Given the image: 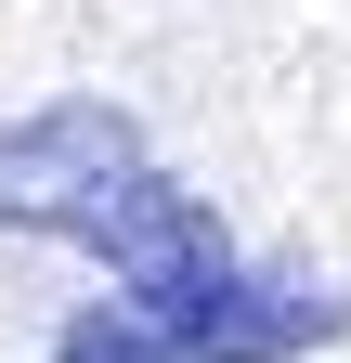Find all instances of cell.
Here are the masks:
<instances>
[{
  "instance_id": "6da1fadb",
  "label": "cell",
  "mask_w": 351,
  "mask_h": 363,
  "mask_svg": "<svg viewBox=\"0 0 351 363\" xmlns=\"http://www.w3.org/2000/svg\"><path fill=\"white\" fill-rule=\"evenodd\" d=\"M0 220L92 247L117 272V298L65 325V363H274V350L338 337V298L234 272L208 195H183L144 156V130L104 104H53L0 130Z\"/></svg>"
}]
</instances>
